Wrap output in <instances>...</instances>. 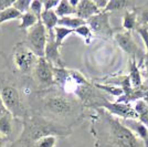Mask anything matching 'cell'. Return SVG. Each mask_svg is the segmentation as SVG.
Instances as JSON below:
<instances>
[{
  "instance_id": "6da1fadb",
  "label": "cell",
  "mask_w": 148,
  "mask_h": 147,
  "mask_svg": "<svg viewBox=\"0 0 148 147\" xmlns=\"http://www.w3.org/2000/svg\"><path fill=\"white\" fill-rule=\"evenodd\" d=\"M71 133V127L36 112H29L22 120V131L12 147H33L39 139L43 137H64Z\"/></svg>"
},
{
  "instance_id": "7a4b0ae2",
  "label": "cell",
  "mask_w": 148,
  "mask_h": 147,
  "mask_svg": "<svg viewBox=\"0 0 148 147\" xmlns=\"http://www.w3.org/2000/svg\"><path fill=\"white\" fill-rule=\"evenodd\" d=\"M38 107L32 112L60 122L62 118L75 116L80 112L79 101L71 98L62 90L51 87L49 90L38 91L36 94ZM61 123V122H60Z\"/></svg>"
},
{
  "instance_id": "3957f363",
  "label": "cell",
  "mask_w": 148,
  "mask_h": 147,
  "mask_svg": "<svg viewBox=\"0 0 148 147\" xmlns=\"http://www.w3.org/2000/svg\"><path fill=\"white\" fill-rule=\"evenodd\" d=\"M106 123L108 125L110 141L114 147H140V139L122 121L113 117L111 114L106 115Z\"/></svg>"
},
{
  "instance_id": "277c9868",
  "label": "cell",
  "mask_w": 148,
  "mask_h": 147,
  "mask_svg": "<svg viewBox=\"0 0 148 147\" xmlns=\"http://www.w3.org/2000/svg\"><path fill=\"white\" fill-rule=\"evenodd\" d=\"M38 56L25 42H18L13 47L12 62L16 70L22 75L31 74L39 61Z\"/></svg>"
},
{
  "instance_id": "5b68a950",
  "label": "cell",
  "mask_w": 148,
  "mask_h": 147,
  "mask_svg": "<svg viewBox=\"0 0 148 147\" xmlns=\"http://www.w3.org/2000/svg\"><path fill=\"white\" fill-rule=\"evenodd\" d=\"M32 80L39 91L49 90L56 85L54 82V67L44 58H40L32 73Z\"/></svg>"
},
{
  "instance_id": "8992f818",
  "label": "cell",
  "mask_w": 148,
  "mask_h": 147,
  "mask_svg": "<svg viewBox=\"0 0 148 147\" xmlns=\"http://www.w3.org/2000/svg\"><path fill=\"white\" fill-rule=\"evenodd\" d=\"M23 42L30 48L39 58H44V51L48 42V31L40 20L34 27L27 31L25 41Z\"/></svg>"
},
{
  "instance_id": "52a82bcc",
  "label": "cell",
  "mask_w": 148,
  "mask_h": 147,
  "mask_svg": "<svg viewBox=\"0 0 148 147\" xmlns=\"http://www.w3.org/2000/svg\"><path fill=\"white\" fill-rule=\"evenodd\" d=\"M110 12L102 11L86 21V25L91 28L93 34L103 36L106 38L114 37L113 29L110 23Z\"/></svg>"
},
{
  "instance_id": "ba28073f",
  "label": "cell",
  "mask_w": 148,
  "mask_h": 147,
  "mask_svg": "<svg viewBox=\"0 0 148 147\" xmlns=\"http://www.w3.org/2000/svg\"><path fill=\"white\" fill-rule=\"evenodd\" d=\"M99 106L104 107L112 116L121 117L122 120H127V118H139V116L133 110L132 105H127L122 102H115L111 103L107 101H103Z\"/></svg>"
},
{
  "instance_id": "9c48e42d",
  "label": "cell",
  "mask_w": 148,
  "mask_h": 147,
  "mask_svg": "<svg viewBox=\"0 0 148 147\" xmlns=\"http://www.w3.org/2000/svg\"><path fill=\"white\" fill-rule=\"evenodd\" d=\"M60 45L56 43L54 34L48 33V42L44 51V59L49 61L54 67H64V63L60 53Z\"/></svg>"
},
{
  "instance_id": "30bf717a",
  "label": "cell",
  "mask_w": 148,
  "mask_h": 147,
  "mask_svg": "<svg viewBox=\"0 0 148 147\" xmlns=\"http://www.w3.org/2000/svg\"><path fill=\"white\" fill-rule=\"evenodd\" d=\"M114 39L119 45V48L123 50L125 53L132 55L133 59H135L134 56L137 54V52H139V48L137 47L135 40L132 37L130 31L124 30L122 32H117L114 34Z\"/></svg>"
},
{
  "instance_id": "8fae6325",
  "label": "cell",
  "mask_w": 148,
  "mask_h": 147,
  "mask_svg": "<svg viewBox=\"0 0 148 147\" xmlns=\"http://www.w3.org/2000/svg\"><path fill=\"white\" fill-rule=\"evenodd\" d=\"M122 122L145 144V147H148V128L144 123L138 118H127L122 120Z\"/></svg>"
},
{
  "instance_id": "7c38bea8",
  "label": "cell",
  "mask_w": 148,
  "mask_h": 147,
  "mask_svg": "<svg viewBox=\"0 0 148 147\" xmlns=\"http://www.w3.org/2000/svg\"><path fill=\"white\" fill-rule=\"evenodd\" d=\"M99 12H102L99 8L96 7L94 1H90V0H82L79 2V5L76 7V12L75 16L79 18L83 19L87 21L88 19H91L92 17L99 14Z\"/></svg>"
},
{
  "instance_id": "4fadbf2b",
  "label": "cell",
  "mask_w": 148,
  "mask_h": 147,
  "mask_svg": "<svg viewBox=\"0 0 148 147\" xmlns=\"http://www.w3.org/2000/svg\"><path fill=\"white\" fill-rule=\"evenodd\" d=\"M59 19L60 18L56 16L54 10H49V11L43 10L42 16H41V21H42V23L45 27L49 34H54V29L58 27Z\"/></svg>"
},
{
  "instance_id": "5bb4252c",
  "label": "cell",
  "mask_w": 148,
  "mask_h": 147,
  "mask_svg": "<svg viewBox=\"0 0 148 147\" xmlns=\"http://www.w3.org/2000/svg\"><path fill=\"white\" fill-rule=\"evenodd\" d=\"M130 81L132 87L135 89V90H139L143 85V79H142V73L138 69L137 65V62L135 59H133L130 62Z\"/></svg>"
},
{
  "instance_id": "9a60e30c",
  "label": "cell",
  "mask_w": 148,
  "mask_h": 147,
  "mask_svg": "<svg viewBox=\"0 0 148 147\" xmlns=\"http://www.w3.org/2000/svg\"><path fill=\"white\" fill-rule=\"evenodd\" d=\"M86 25V21L83 19L79 18L76 16H70V17H63L59 19V27H64L71 30H75L77 28H80L82 25Z\"/></svg>"
},
{
  "instance_id": "2e32d148",
  "label": "cell",
  "mask_w": 148,
  "mask_h": 147,
  "mask_svg": "<svg viewBox=\"0 0 148 147\" xmlns=\"http://www.w3.org/2000/svg\"><path fill=\"white\" fill-rule=\"evenodd\" d=\"M12 122H13V116L10 113L5 115V116L0 117V135L8 138V139L11 136V134H12V131H13Z\"/></svg>"
},
{
  "instance_id": "e0dca14e",
  "label": "cell",
  "mask_w": 148,
  "mask_h": 147,
  "mask_svg": "<svg viewBox=\"0 0 148 147\" xmlns=\"http://www.w3.org/2000/svg\"><path fill=\"white\" fill-rule=\"evenodd\" d=\"M54 11H56V16H58L59 18H63V17L75 16L76 9L70 3L69 0H62V1H60L59 6L56 7V9Z\"/></svg>"
},
{
  "instance_id": "ac0fdd59",
  "label": "cell",
  "mask_w": 148,
  "mask_h": 147,
  "mask_svg": "<svg viewBox=\"0 0 148 147\" xmlns=\"http://www.w3.org/2000/svg\"><path fill=\"white\" fill-rule=\"evenodd\" d=\"M21 17H22V13L19 12L13 6L10 7L0 12V25L11 20H21Z\"/></svg>"
},
{
  "instance_id": "d6986e66",
  "label": "cell",
  "mask_w": 148,
  "mask_h": 147,
  "mask_svg": "<svg viewBox=\"0 0 148 147\" xmlns=\"http://www.w3.org/2000/svg\"><path fill=\"white\" fill-rule=\"evenodd\" d=\"M138 23V18L136 16V13L134 11H125L123 17V28L125 31H130L134 30Z\"/></svg>"
},
{
  "instance_id": "ffe728a7",
  "label": "cell",
  "mask_w": 148,
  "mask_h": 147,
  "mask_svg": "<svg viewBox=\"0 0 148 147\" xmlns=\"http://www.w3.org/2000/svg\"><path fill=\"white\" fill-rule=\"evenodd\" d=\"M39 21H40V20H38L37 17H36L33 13H31L30 11H28V12H25L22 14V17H21V22H20V25H19V29L25 30V31L30 30L31 28L34 27Z\"/></svg>"
},
{
  "instance_id": "44dd1931",
  "label": "cell",
  "mask_w": 148,
  "mask_h": 147,
  "mask_svg": "<svg viewBox=\"0 0 148 147\" xmlns=\"http://www.w3.org/2000/svg\"><path fill=\"white\" fill-rule=\"evenodd\" d=\"M72 33H74V30H71V29H68V28H64V27H56L54 29V38H56V43L62 47L63 45V42L64 40L71 36Z\"/></svg>"
},
{
  "instance_id": "7402d4cb",
  "label": "cell",
  "mask_w": 148,
  "mask_h": 147,
  "mask_svg": "<svg viewBox=\"0 0 148 147\" xmlns=\"http://www.w3.org/2000/svg\"><path fill=\"white\" fill-rule=\"evenodd\" d=\"M95 86L99 89V90H102V91H104V92L108 93V94H111L113 96H121L122 94H124V91L122 87H119V86H111V85H106V84H95Z\"/></svg>"
},
{
  "instance_id": "603a6c76",
  "label": "cell",
  "mask_w": 148,
  "mask_h": 147,
  "mask_svg": "<svg viewBox=\"0 0 148 147\" xmlns=\"http://www.w3.org/2000/svg\"><path fill=\"white\" fill-rule=\"evenodd\" d=\"M74 33H76L77 36H80L86 43H90V41H91V39L93 37L92 30H91V28L87 25H82V27H80V28H77V29H75Z\"/></svg>"
},
{
  "instance_id": "cb8c5ba5",
  "label": "cell",
  "mask_w": 148,
  "mask_h": 147,
  "mask_svg": "<svg viewBox=\"0 0 148 147\" xmlns=\"http://www.w3.org/2000/svg\"><path fill=\"white\" fill-rule=\"evenodd\" d=\"M132 107H133V110L135 111V113L138 115V116L143 115L144 113H146V112L148 111V104L144 98L135 100L134 103L132 104Z\"/></svg>"
},
{
  "instance_id": "d4e9b609",
  "label": "cell",
  "mask_w": 148,
  "mask_h": 147,
  "mask_svg": "<svg viewBox=\"0 0 148 147\" xmlns=\"http://www.w3.org/2000/svg\"><path fill=\"white\" fill-rule=\"evenodd\" d=\"M126 6H127V1H125V0H111V1H108V5L104 11L111 13L113 11L124 9Z\"/></svg>"
},
{
  "instance_id": "484cf974",
  "label": "cell",
  "mask_w": 148,
  "mask_h": 147,
  "mask_svg": "<svg viewBox=\"0 0 148 147\" xmlns=\"http://www.w3.org/2000/svg\"><path fill=\"white\" fill-rule=\"evenodd\" d=\"M58 143V137L56 136H47L34 144L33 147H56Z\"/></svg>"
},
{
  "instance_id": "4316f807",
  "label": "cell",
  "mask_w": 148,
  "mask_h": 147,
  "mask_svg": "<svg viewBox=\"0 0 148 147\" xmlns=\"http://www.w3.org/2000/svg\"><path fill=\"white\" fill-rule=\"evenodd\" d=\"M30 12L33 13L37 17L38 20H41V16H42V12H43V2L42 1H38V0L32 1L30 6Z\"/></svg>"
},
{
  "instance_id": "83f0119b",
  "label": "cell",
  "mask_w": 148,
  "mask_h": 147,
  "mask_svg": "<svg viewBox=\"0 0 148 147\" xmlns=\"http://www.w3.org/2000/svg\"><path fill=\"white\" fill-rule=\"evenodd\" d=\"M31 2L32 1H30V0H17V1H14L13 7L18 10L19 12H21L23 14V13L30 11Z\"/></svg>"
},
{
  "instance_id": "f1b7e54d",
  "label": "cell",
  "mask_w": 148,
  "mask_h": 147,
  "mask_svg": "<svg viewBox=\"0 0 148 147\" xmlns=\"http://www.w3.org/2000/svg\"><path fill=\"white\" fill-rule=\"evenodd\" d=\"M138 33L142 38L143 42L145 44V49H146V56L148 58V28L147 27H140L138 28Z\"/></svg>"
},
{
  "instance_id": "f546056e",
  "label": "cell",
  "mask_w": 148,
  "mask_h": 147,
  "mask_svg": "<svg viewBox=\"0 0 148 147\" xmlns=\"http://www.w3.org/2000/svg\"><path fill=\"white\" fill-rule=\"evenodd\" d=\"M43 2V10H56V7L59 6L60 1L58 0H48V1H42Z\"/></svg>"
},
{
  "instance_id": "4dcf8cb0",
  "label": "cell",
  "mask_w": 148,
  "mask_h": 147,
  "mask_svg": "<svg viewBox=\"0 0 148 147\" xmlns=\"http://www.w3.org/2000/svg\"><path fill=\"white\" fill-rule=\"evenodd\" d=\"M13 3H14L13 0H0V12L8 9V8H10V7H12Z\"/></svg>"
},
{
  "instance_id": "1f68e13d",
  "label": "cell",
  "mask_w": 148,
  "mask_h": 147,
  "mask_svg": "<svg viewBox=\"0 0 148 147\" xmlns=\"http://www.w3.org/2000/svg\"><path fill=\"white\" fill-rule=\"evenodd\" d=\"M94 2H95L96 7L99 8L101 11H104L105 9H106V7H107V5H108L107 0H95Z\"/></svg>"
},
{
  "instance_id": "d6a6232c",
  "label": "cell",
  "mask_w": 148,
  "mask_h": 147,
  "mask_svg": "<svg viewBox=\"0 0 148 147\" xmlns=\"http://www.w3.org/2000/svg\"><path fill=\"white\" fill-rule=\"evenodd\" d=\"M7 114H9V111L7 110L6 105L3 103V101H2V98L0 96V117L5 116Z\"/></svg>"
},
{
  "instance_id": "836d02e7",
  "label": "cell",
  "mask_w": 148,
  "mask_h": 147,
  "mask_svg": "<svg viewBox=\"0 0 148 147\" xmlns=\"http://www.w3.org/2000/svg\"><path fill=\"white\" fill-rule=\"evenodd\" d=\"M139 20H140V22L144 23V25H148V8L142 11Z\"/></svg>"
},
{
  "instance_id": "e575fe53",
  "label": "cell",
  "mask_w": 148,
  "mask_h": 147,
  "mask_svg": "<svg viewBox=\"0 0 148 147\" xmlns=\"http://www.w3.org/2000/svg\"><path fill=\"white\" fill-rule=\"evenodd\" d=\"M138 120H139L142 123H144V124L147 126V128H148V111L146 112V113H144L143 115H140Z\"/></svg>"
},
{
  "instance_id": "d590c367",
  "label": "cell",
  "mask_w": 148,
  "mask_h": 147,
  "mask_svg": "<svg viewBox=\"0 0 148 147\" xmlns=\"http://www.w3.org/2000/svg\"><path fill=\"white\" fill-rule=\"evenodd\" d=\"M7 142H8V138H6V137H3V136L0 135V147H6Z\"/></svg>"
},
{
  "instance_id": "8d00e7d4",
  "label": "cell",
  "mask_w": 148,
  "mask_h": 147,
  "mask_svg": "<svg viewBox=\"0 0 148 147\" xmlns=\"http://www.w3.org/2000/svg\"><path fill=\"white\" fill-rule=\"evenodd\" d=\"M143 98H144V100L147 102V104H148V90L145 93H144V94H143Z\"/></svg>"
},
{
  "instance_id": "74e56055",
  "label": "cell",
  "mask_w": 148,
  "mask_h": 147,
  "mask_svg": "<svg viewBox=\"0 0 148 147\" xmlns=\"http://www.w3.org/2000/svg\"><path fill=\"white\" fill-rule=\"evenodd\" d=\"M145 67H146V75L148 78V58L146 56V60H145Z\"/></svg>"
}]
</instances>
